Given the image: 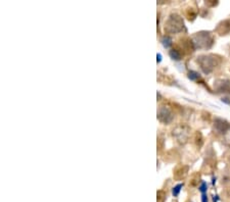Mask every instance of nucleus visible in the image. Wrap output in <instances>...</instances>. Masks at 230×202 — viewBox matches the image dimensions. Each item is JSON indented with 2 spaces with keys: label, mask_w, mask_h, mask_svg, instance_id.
<instances>
[{
  "label": "nucleus",
  "mask_w": 230,
  "mask_h": 202,
  "mask_svg": "<svg viewBox=\"0 0 230 202\" xmlns=\"http://www.w3.org/2000/svg\"><path fill=\"white\" fill-rule=\"evenodd\" d=\"M156 57H158V61H159V62H160V61H161V59H162V56H161V54H158V56H156Z\"/></svg>",
  "instance_id": "obj_9"
},
{
  "label": "nucleus",
  "mask_w": 230,
  "mask_h": 202,
  "mask_svg": "<svg viewBox=\"0 0 230 202\" xmlns=\"http://www.w3.org/2000/svg\"><path fill=\"white\" fill-rule=\"evenodd\" d=\"M170 55H171V57L173 58V59H176V60H179L180 59V54L176 50H172L170 52Z\"/></svg>",
  "instance_id": "obj_3"
},
{
  "label": "nucleus",
  "mask_w": 230,
  "mask_h": 202,
  "mask_svg": "<svg viewBox=\"0 0 230 202\" xmlns=\"http://www.w3.org/2000/svg\"><path fill=\"white\" fill-rule=\"evenodd\" d=\"M199 190L200 191V193H202V194H205V193L207 192V190H208V185H207V183L206 182H202Z\"/></svg>",
  "instance_id": "obj_2"
},
{
  "label": "nucleus",
  "mask_w": 230,
  "mask_h": 202,
  "mask_svg": "<svg viewBox=\"0 0 230 202\" xmlns=\"http://www.w3.org/2000/svg\"><path fill=\"white\" fill-rule=\"evenodd\" d=\"M227 99H228V98H223L222 101L225 102V103H227V104H230V100H227Z\"/></svg>",
  "instance_id": "obj_8"
},
{
  "label": "nucleus",
  "mask_w": 230,
  "mask_h": 202,
  "mask_svg": "<svg viewBox=\"0 0 230 202\" xmlns=\"http://www.w3.org/2000/svg\"><path fill=\"white\" fill-rule=\"evenodd\" d=\"M202 202H209L208 201V196L205 193V194H202Z\"/></svg>",
  "instance_id": "obj_6"
},
{
  "label": "nucleus",
  "mask_w": 230,
  "mask_h": 202,
  "mask_svg": "<svg viewBox=\"0 0 230 202\" xmlns=\"http://www.w3.org/2000/svg\"><path fill=\"white\" fill-rule=\"evenodd\" d=\"M218 200H219V197L216 195V196H213V201L214 202H218Z\"/></svg>",
  "instance_id": "obj_7"
},
{
  "label": "nucleus",
  "mask_w": 230,
  "mask_h": 202,
  "mask_svg": "<svg viewBox=\"0 0 230 202\" xmlns=\"http://www.w3.org/2000/svg\"><path fill=\"white\" fill-rule=\"evenodd\" d=\"M189 79L190 80H196L197 78H199V74L197 73H196V72H193V71H191V72H189Z\"/></svg>",
  "instance_id": "obj_4"
},
{
  "label": "nucleus",
  "mask_w": 230,
  "mask_h": 202,
  "mask_svg": "<svg viewBox=\"0 0 230 202\" xmlns=\"http://www.w3.org/2000/svg\"><path fill=\"white\" fill-rule=\"evenodd\" d=\"M163 41H164V42H163V44H164L165 47H169V46L171 45V40L169 39V38H165V39L163 40Z\"/></svg>",
  "instance_id": "obj_5"
},
{
  "label": "nucleus",
  "mask_w": 230,
  "mask_h": 202,
  "mask_svg": "<svg viewBox=\"0 0 230 202\" xmlns=\"http://www.w3.org/2000/svg\"><path fill=\"white\" fill-rule=\"evenodd\" d=\"M182 187H183V184H178L177 186H175V187L173 188V190H172V194L175 196V197H177V196L179 195L180 191H181Z\"/></svg>",
  "instance_id": "obj_1"
}]
</instances>
